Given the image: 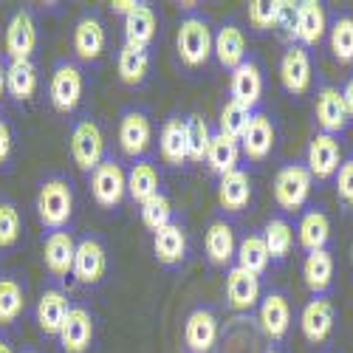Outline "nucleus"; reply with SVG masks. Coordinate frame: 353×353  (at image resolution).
<instances>
[{"mask_svg":"<svg viewBox=\"0 0 353 353\" xmlns=\"http://www.w3.org/2000/svg\"><path fill=\"white\" fill-rule=\"evenodd\" d=\"M40 223L51 232H63L74 215V192L65 179H48L37 192Z\"/></svg>","mask_w":353,"mask_h":353,"instance_id":"1","label":"nucleus"},{"mask_svg":"<svg viewBox=\"0 0 353 353\" xmlns=\"http://www.w3.org/2000/svg\"><path fill=\"white\" fill-rule=\"evenodd\" d=\"M212 40L215 34L210 20L201 14H187L179 26V40H175L181 63L187 68H201L212 57Z\"/></svg>","mask_w":353,"mask_h":353,"instance_id":"2","label":"nucleus"},{"mask_svg":"<svg viewBox=\"0 0 353 353\" xmlns=\"http://www.w3.org/2000/svg\"><path fill=\"white\" fill-rule=\"evenodd\" d=\"M314 175L308 172L305 164H285L274 175V201L283 212H297L305 207V201L311 195Z\"/></svg>","mask_w":353,"mask_h":353,"instance_id":"3","label":"nucleus"},{"mask_svg":"<svg viewBox=\"0 0 353 353\" xmlns=\"http://www.w3.org/2000/svg\"><path fill=\"white\" fill-rule=\"evenodd\" d=\"M71 156L82 172H94L105 161V136L94 119H79L71 130Z\"/></svg>","mask_w":353,"mask_h":353,"instance_id":"4","label":"nucleus"},{"mask_svg":"<svg viewBox=\"0 0 353 353\" xmlns=\"http://www.w3.org/2000/svg\"><path fill=\"white\" fill-rule=\"evenodd\" d=\"M91 192L99 207L113 210L119 207L128 195V172L116 159H105L94 172H91Z\"/></svg>","mask_w":353,"mask_h":353,"instance_id":"5","label":"nucleus"},{"mask_svg":"<svg viewBox=\"0 0 353 353\" xmlns=\"http://www.w3.org/2000/svg\"><path fill=\"white\" fill-rule=\"evenodd\" d=\"M82 91H85V79L74 63H60L54 68L51 82H48V97H51L54 110L74 113L82 99Z\"/></svg>","mask_w":353,"mask_h":353,"instance_id":"6","label":"nucleus"},{"mask_svg":"<svg viewBox=\"0 0 353 353\" xmlns=\"http://www.w3.org/2000/svg\"><path fill=\"white\" fill-rule=\"evenodd\" d=\"M342 164V147H339V136H331V133H316L311 141H308V153H305V167L314 179L319 181H328L336 175Z\"/></svg>","mask_w":353,"mask_h":353,"instance_id":"7","label":"nucleus"},{"mask_svg":"<svg viewBox=\"0 0 353 353\" xmlns=\"http://www.w3.org/2000/svg\"><path fill=\"white\" fill-rule=\"evenodd\" d=\"M150 141H153V122H150V116H147L144 110H139V108L125 110L122 119H119V147H122V153L139 161L147 153Z\"/></svg>","mask_w":353,"mask_h":353,"instance_id":"8","label":"nucleus"},{"mask_svg":"<svg viewBox=\"0 0 353 353\" xmlns=\"http://www.w3.org/2000/svg\"><path fill=\"white\" fill-rule=\"evenodd\" d=\"M314 116L322 128V133H331V136H339L350 128V113L345 108V99H342V91L334 85H322L316 91V102H314Z\"/></svg>","mask_w":353,"mask_h":353,"instance_id":"9","label":"nucleus"},{"mask_svg":"<svg viewBox=\"0 0 353 353\" xmlns=\"http://www.w3.org/2000/svg\"><path fill=\"white\" fill-rule=\"evenodd\" d=\"M334 322H336V311L328 297H311L300 311V331L311 345L325 342L334 331Z\"/></svg>","mask_w":353,"mask_h":353,"instance_id":"10","label":"nucleus"},{"mask_svg":"<svg viewBox=\"0 0 353 353\" xmlns=\"http://www.w3.org/2000/svg\"><path fill=\"white\" fill-rule=\"evenodd\" d=\"M274 139L277 133H274V122L269 119V113L254 110L241 136V153L252 161H266L274 150Z\"/></svg>","mask_w":353,"mask_h":353,"instance_id":"11","label":"nucleus"},{"mask_svg":"<svg viewBox=\"0 0 353 353\" xmlns=\"http://www.w3.org/2000/svg\"><path fill=\"white\" fill-rule=\"evenodd\" d=\"M311 57L303 46H288L280 60V82L291 97H303L311 88Z\"/></svg>","mask_w":353,"mask_h":353,"instance_id":"12","label":"nucleus"},{"mask_svg":"<svg viewBox=\"0 0 353 353\" xmlns=\"http://www.w3.org/2000/svg\"><path fill=\"white\" fill-rule=\"evenodd\" d=\"M108 272V252L97 238H82L77 243V254H74V269L71 274L82 283V285H97Z\"/></svg>","mask_w":353,"mask_h":353,"instance_id":"13","label":"nucleus"},{"mask_svg":"<svg viewBox=\"0 0 353 353\" xmlns=\"http://www.w3.org/2000/svg\"><path fill=\"white\" fill-rule=\"evenodd\" d=\"M325 34H328V17H325L322 3H316V0L297 3V23H294V40H297V46H303L305 51L316 48Z\"/></svg>","mask_w":353,"mask_h":353,"instance_id":"14","label":"nucleus"},{"mask_svg":"<svg viewBox=\"0 0 353 353\" xmlns=\"http://www.w3.org/2000/svg\"><path fill=\"white\" fill-rule=\"evenodd\" d=\"M218 316L212 308H195L184 322V345L190 353H210L218 342Z\"/></svg>","mask_w":353,"mask_h":353,"instance_id":"15","label":"nucleus"},{"mask_svg":"<svg viewBox=\"0 0 353 353\" xmlns=\"http://www.w3.org/2000/svg\"><path fill=\"white\" fill-rule=\"evenodd\" d=\"M260 328L269 339L280 342L285 339L291 328V303L283 291H269L266 297H260Z\"/></svg>","mask_w":353,"mask_h":353,"instance_id":"16","label":"nucleus"},{"mask_svg":"<svg viewBox=\"0 0 353 353\" xmlns=\"http://www.w3.org/2000/svg\"><path fill=\"white\" fill-rule=\"evenodd\" d=\"M226 303L232 311H252L260 305V277L241 266H232L226 272Z\"/></svg>","mask_w":353,"mask_h":353,"instance_id":"17","label":"nucleus"},{"mask_svg":"<svg viewBox=\"0 0 353 353\" xmlns=\"http://www.w3.org/2000/svg\"><path fill=\"white\" fill-rule=\"evenodd\" d=\"M229 97L232 102H238L249 110L257 108L260 97H263V71L254 60H246L243 65H238L232 71V79H229Z\"/></svg>","mask_w":353,"mask_h":353,"instance_id":"18","label":"nucleus"},{"mask_svg":"<svg viewBox=\"0 0 353 353\" xmlns=\"http://www.w3.org/2000/svg\"><path fill=\"white\" fill-rule=\"evenodd\" d=\"M37 48V26L28 12H17L6 28V54L14 60H32Z\"/></svg>","mask_w":353,"mask_h":353,"instance_id":"19","label":"nucleus"},{"mask_svg":"<svg viewBox=\"0 0 353 353\" xmlns=\"http://www.w3.org/2000/svg\"><path fill=\"white\" fill-rule=\"evenodd\" d=\"M57 336L65 353H85L94 342V316L88 308H71Z\"/></svg>","mask_w":353,"mask_h":353,"instance_id":"20","label":"nucleus"},{"mask_svg":"<svg viewBox=\"0 0 353 353\" xmlns=\"http://www.w3.org/2000/svg\"><path fill=\"white\" fill-rule=\"evenodd\" d=\"M303 280L314 297H328L334 285V254L328 249L308 252L303 260Z\"/></svg>","mask_w":353,"mask_h":353,"instance_id":"21","label":"nucleus"},{"mask_svg":"<svg viewBox=\"0 0 353 353\" xmlns=\"http://www.w3.org/2000/svg\"><path fill=\"white\" fill-rule=\"evenodd\" d=\"M252 201V179L246 170H232L218 181V203L226 212H243Z\"/></svg>","mask_w":353,"mask_h":353,"instance_id":"22","label":"nucleus"},{"mask_svg":"<svg viewBox=\"0 0 353 353\" xmlns=\"http://www.w3.org/2000/svg\"><path fill=\"white\" fill-rule=\"evenodd\" d=\"M74 254H77V241L68 232H51L43 243L46 269L54 277H68V272L74 269Z\"/></svg>","mask_w":353,"mask_h":353,"instance_id":"23","label":"nucleus"},{"mask_svg":"<svg viewBox=\"0 0 353 353\" xmlns=\"http://www.w3.org/2000/svg\"><path fill=\"white\" fill-rule=\"evenodd\" d=\"M212 54L218 57V63L229 71L246 63V37L234 23H223L218 28V34L212 40Z\"/></svg>","mask_w":353,"mask_h":353,"instance_id":"24","label":"nucleus"},{"mask_svg":"<svg viewBox=\"0 0 353 353\" xmlns=\"http://www.w3.org/2000/svg\"><path fill=\"white\" fill-rule=\"evenodd\" d=\"M74 51L85 63H94V60L102 57V51H105V26H102L99 17L85 14L77 23V28H74Z\"/></svg>","mask_w":353,"mask_h":353,"instance_id":"25","label":"nucleus"},{"mask_svg":"<svg viewBox=\"0 0 353 353\" xmlns=\"http://www.w3.org/2000/svg\"><path fill=\"white\" fill-rule=\"evenodd\" d=\"M68 311H71V303H68L65 294L60 288H46L40 294V303H37V325H40V331L48 334V336H57L60 328H63L65 316H68Z\"/></svg>","mask_w":353,"mask_h":353,"instance_id":"26","label":"nucleus"},{"mask_svg":"<svg viewBox=\"0 0 353 353\" xmlns=\"http://www.w3.org/2000/svg\"><path fill=\"white\" fill-rule=\"evenodd\" d=\"M153 254L164 266H179L187 257V232L181 223H167L164 229L153 232Z\"/></svg>","mask_w":353,"mask_h":353,"instance_id":"27","label":"nucleus"},{"mask_svg":"<svg viewBox=\"0 0 353 353\" xmlns=\"http://www.w3.org/2000/svg\"><path fill=\"white\" fill-rule=\"evenodd\" d=\"M159 150H161L164 164L170 167H181L187 161V119L172 116V119L164 122L159 133Z\"/></svg>","mask_w":353,"mask_h":353,"instance_id":"28","label":"nucleus"},{"mask_svg":"<svg viewBox=\"0 0 353 353\" xmlns=\"http://www.w3.org/2000/svg\"><path fill=\"white\" fill-rule=\"evenodd\" d=\"M297 241L305 249V254L325 249L328 241H331V221H328V215L322 212V210L303 212V218L297 223Z\"/></svg>","mask_w":353,"mask_h":353,"instance_id":"29","label":"nucleus"},{"mask_svg":"<svg viewBox=\"0 0 353 353\" xmlns=\"http://www.w3.org/2000/svg\"><path fill=\"white\" fill-rule=\"evenodd\" d=\"M161 192V175H159V167L153 161H144L139 159L130 170H128V195L139 203L150 201L153 195Z\"/></svg>","mask_w":353,"mask_h":353,"instance_id":"30","label":"nucleus"},{"mask_svg":"<svg viewBox=\"0 0 353 353\" xmlns=\"http://www.w3.org/2000/svg\"><path fill=\"white\" fill-rule=\"evenodd\" d=\"M156 28H159V20H156L153 6L141 3L136 12H130L125 17V46L147 48L156 37Z\"/></svg>","mask_w":353,"mask_h":353,"instance_id":"31","label":"nucleus"},{"mask_svg":"<svg viewBox=\"0 0 353 353\" xmlns=\"http://www.w3.org/2000/svg\"><path fill=\"white\" fill-rule=\"evenodd\" d=\"M203 249H207V257L215 263V266H226V263L238 252V241H234V229L226 221H215L207 229V238H203Z\"/></svg>","mask_w":353,"mask_h":353,"instance_id":"32","label":"nucleus"},{"mask_svg":"<svg viewBox=\"0 0 353 353\" xmlns=\"http://www.w3.org/2000/svg\"><path fill=\"white\" fill-rule=\"evenodd\" d=\"M6 91L17 102H28L37 94V68L32 60H14L6 65Z\"/></svg>","mask_w":353,"mask_h":353,"instance_id":"33","label":"nucleus"},{"mask_svg":"<svg viewBox=\"0 0 353 353\" xmlns=\"http://www.w3.org/2000/svg\"><path fill=\"white\" fill-rule=\"evenodd\" d=\"M116 71H119V79L130 88L141 85L150 74V51L147 48H133V46H122L119 60H116Z\"/></svg>","mask_w":353,"mask_h":353,"instance_id":"34","label":"nucleus"},{"mask_svg":"<svg viewBox=\"0 0 353 353\" xmlns=\"http://www.w3.org/2000/svg\"><path fill=\"white\" fill-rule=\"evenodd\" d=\"M241 161V141L238 139H229L223 133H215L210 141V150H207V164L212 172L226 175L232 170H238Z\"/></svg>","mask_w":353,"mask_h":353,"instance_id":"35","label":"nucleus"},{"mask_svg":"<svg viewBox=\"0 0 353 353\" xmlns=\"http://www.w3.org/2000/svg\"><path fill=\"white\" fill-rule=\"evenodd\" d=\"M263 243H266L272 260H285L294 249V226L280 215L269 218L263 226Z\"/></svg>","mask_w":353,"mask_h":353,"instance_id":"36","label":"nucleus"},{"mask_svg":"<svg viewBox=\"0 0 353 353\" xmlns=\"http://www.w3.org/2000/svg\"><path fill=\"white\" fill-rule=\"evenodd\" d=\"M234 257H238V266L241 269H246V272H252L257 277L266 272L269 263H272L269 249H266V243H263V234H246V238L238 243V252H234Z\"/></svg>","mask_w":353,"mask_h":353,"instance_id":"37","label":"nucleus"},{"mask_svg":"<svg viewBox=\"0 0 353 353\" xmlns=\"http://www.w3.org/2000/svg\"><path fill=\"white\" fill-rule=\"evenodd\" d=\"M328 43L336 57V63L350 65L353 63V14H336L328 26Z\"/></svg>","mask_w":353,"mask_h":353,"instance_id":"38","label":"nucleus"},{"mask_svg":"<svg viewBox=\"0 0 353 353\" xmlns=\"http://www.w3.org/2000/svg\"><path fill=\"white\" fill-rule=\"evenodd\" d=\"M212 130L207 125V119L198 113L187 116V161H207V150H210V141H212Z\"/></svg>","mask_w":353,"mask_h":353,"instance_id":"39","label":"nucleus"},{"mask_svg":"<svg viewBox=\"0 0 353 353\" xmlns=\"http://www.w3.org/2000/svg\"><path fill=\"white\" fill-rule=\"evenodd\" d=\"M23 308H26L23 285L14 277H0V325H12L23 314Z\"/></svg>","mask_w":353,"mask_h":353,"instance_id":"40","label":"nucleus"},{"mask_svg":"<svg viewBox=\"0 0 353 353\" xmlns=\"http://www.w3.org/2000/svg\"><path fill=\"white\" fill-rule=\"evenodd\" d=\"M252 113H254V110H249V108H243V105H238V102L229 99V102L221 108L218 133L241 141V136H243V130H246V125H249V119H252Z\"/></svg>","mask_w":353,"mask_h":353,"instance_id":"41","label":"nucleus"},{"mask_svg":"<svg viewBox=\"0 0 353 353\" xmlns=\"http://www.w3.org/2000/svg\"><path fill=\"white\" fill-rule=\"evenodd\" d=\"M141 223L150 232H159L167 223H172V203H170V198L164 192H159L150 201L141 203Z\"/></svg>","mask_w":353,"mask_h":353,"instance_id":"42","label":"nucleus"},{"mask_svg":"<svg viewBox=\"0 0 353 353\" xmlns=\"http://www.w3.org/2000/svg\"><path fill=\"white\" fill-rule=\"evenodd\" d=\"M20 210L12 201H0V249H12L20 241Z\"/></svg>","mask_w":353,"mask_h":353,"instance_id":"43","label":"nucleus"},{"mask_svg":"<svg viewBox=\"0 0 353 353\" xmlns=\"http://www.w3.org/2000/svg\"><path fill=\"white\" fill-rule=\"evenodd\" d=\"M334 192L345 210H353V156L342 159V164L334 175Z\"/></svg>","mask_w":353,"mask_h":353,"instance_id":"44","label":"nucleus"},{"mask_svg":"<svg viewBox=\"0 0 353 353\" xmlns=\"http://www.w3.org/2000/svg\"><path fill=\"white\" fill-rule=\"evenodd\" d=\"M249 23L257 28V32H269V28L277 23L274 0H252L249 3Z\"/></svg>","mask_w":353,"mask_h":353,"instance_id":"45","label":"nucleus"},{"mask_svg":"<svg viewBox=\"0 0 353 353\" xmlns=\"http://www.w3.org/2000/svg\"><path fill=\"white\" fill-rule=\"evenodd\" d=\"M274 9H277V23L274 28L285 32L288 37H294V23H297V3L291 0H274Z\"/></svg>","mask_w":353,"mask_h":353,"instance_id":"46","label":"nucleus"},{"mask_svg":"<svg viewBox=\"0 0 353 353\" xmlns=\"http://www.w3.org/2000/svg\"><path fill=\"white\" fill-rule=\"evenodd\" d=\"M9 156H12V130L3 116H0V164H6Z\"/></svg>","mask_w":353,"mask_h":353,"instance_id":"47","label":"nucleus"},{"mask_svg":"<svg viewBox=\"0 0 353 353\" xmlns=\"http://www.w3.org/2000/svg\"><path fill=\"white\" fill-rule=\"evenodd\" d=\"M141 3H139V0H113V3H110V9L116 12V14H122V17H128L130 12H136Z\"/></svg>","mask_w":353,"mask_h":353,"instance_id":"48","label":"nucleus"},{"mask_svg":"<svg viewBox=\"0 0 353 353\" xmlns=\"http://www.w3.org/2000/svg\"><path fill=\"white\" fill-rule=\"evenodd\" d=\"M342 99H345V108H347V113H350V122H353V77L345 82V88H342Z\"/></svg>","mask_w":353,"mask_h":353,"instance_id":"49","label":"nucleus"},{"mask_svg":"<svg viewBox=\"0 0 353 353\" xmlns=\"http://www.w3.org/2000/svg\"><path fill=\"white\" fill-rule=\"evenodd\" d=\"M3 94H6V65L0 63V99H3Z\"/></svg>","mask_w":353,"mask_h":353,"instance_id":"50","label":"nucleus"},{"mask_svg":"<svg viewBox=\"0 0 353 353\" xmlns=\"http://www.w3.org/2000/svg\"><path fill=\"white\" fill-rule=\"evenodd\" d=\"M0 353H14V350H12V345H9L6 339H0Z\"/></svg>","mask_w":353,"mask_h":353,"instance_id":"51","label":"nucleus"},{"mask_svg":"<svg viewBox=\"0 0 353 353\" xmlns=\"http://www.w3.org/2000/svg\"><path fill=\"white\" fill-rule=\"evenodd\" d=\"M266 353H283V350H277V347H269V350H266Z\"/></svg>","mask_w":353,"mask_h":353,"instance_id":"52","label":"nucleus"},{"mask_svg":"<svg viewBox=\"0 0 353 353\" xmlns=\"http://www.w3.org/2000/svg\"><path fill=\"white\" fill-rule=\"evenodd\" d=\"M350 266H353V246H350Z\"/></svg>","mask_w":353,"mask_h":353,"instance_id":"53","label":"nucleus"},{"mask_svg":"<svg viewBox=\"0 0 353 353\" xmlns=\"http://www.w3.org/2000/svg\"><path fill=\"white\" fill-rule=\"evenodd\" d=\"M26 353H34V350H26Z\"/></svg>","mask_w":353,"mask_h":353,"instance_id":"54","label":"nucleus"}]
</instances>
